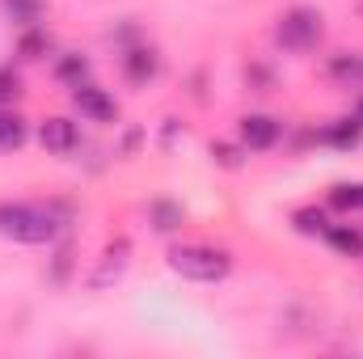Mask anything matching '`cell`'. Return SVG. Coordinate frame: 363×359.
Returning <instances> with one entry per match:
<instances>
[{
    "label": "cell",
    "instance_id": "obj_1",
    "mask_svg": "<svg viewBox=\"0 0 363 359\" xmlns=\"http://www.w3.org/2000/svg\"><path fill=\"white\" fill-rule=\"evenodd\" d=\"M64 228L60 207H38V203H4L0 207V233L26 245H43Z\"/></svg>",
    "mask_w": 363,
    "mask_h": 359
},
{
    "label": "cell",
    "instance_id": "obj_2",
    "mask_svg": "<svg viewBox=\"0 0 363 359\" xmlns=\"http://www.w3.org/2000/svg\"><path fill=\"white\" fill-rule=\"evenodd\" d=\"M169 267L178 270L182 279H194V283H220L233 270V258L216 245H174Z\"/></svg>",
    "mask_w": 363,
    "mask_h": 359
},
{
    "label": "cell",
    "instance_id": "obj_3",
    "mask_svg": "<svg viewBox=\"0 0 363 359\" xmlns=\"http://www.w3.org/2000/svg\"><path fill=\"white\" fill-rule=\"evenodd\" d=\"M274 38H279V47H287V51H313L317 38H321V13H313V9H291V13H283V21L274 26Z\"/></svg>",
    "mask_w": 363,
    "mask_h": 359
},
{
    "label": "cell",
    "instance_id": "obj_4",
    "mask_svg": "<svg viewBox=\"0 0 363 359\" xmlns=\"http://www.w3.org/2000/svg\"><path fill=\"white\" fill-rule=\"evenodd\" d=\"M72 101H77V110H81V114H89L93 123H110V118L118 114L114 97H106L97 85H77V89H72Z\"/></svg>",
    "mask_w": 363,
    "mask_h": 359
},
{
    "label": "cell",
    "instance_id": "obj_5",
    "mask_svg": "<svg viewBox=\"0 0 363 359\" xmlns=\"http://www.w3.org/2000/svg\"><path fill=\"white\" fill-rule=\"evenodd\" d=\"M127 258H131V245L118 237L114 245H106V254H101V263H97V270H93L89 287H110L118 275H123V267H127Z\"/></svg>",
    "mask_w": 363,
    "mask_h": 359
},
{
    "label": "cell",
    "instance_id": "obj_6",
    "mask_svg": "<svg viewBox=\"0 0 363 359\" xmlns=\"http://www.w3.org/2000/svg\"><path fill=\"white\" fill-rule=\"evenodd\" d=\"M38 140L47 153H72L77 148V123L72 118H47L38 127Z\"/></svg>",
    "mask_w": 363,
    "mask_h": 359
},
{
    "label": "cell",
    "instance_id": "obj_7",
    "mask_svg": "<svg viewBox=\"0 0 363 359\" xmlns=\"http://www.w3.org/2000/svg\"><path fill=\"white\" fill-rule=\"evenodd\" d=\"M241 140H245V148H271L279 140V123L267 118V114H250L241 123Z\"/></svg>",
    "mask_w": 363,
    "mask_h": 359
},
{
    "label": "cell",
    "instance_id": "obj_8",
    "mask_svg": "<svg viewBox=\"0 0 363 359\" xmlns=\"http://www.w3.org/2000/svg\"><path fill=\"white\" fill-rule=\"evenodd\" d=\"M21 144H26V118L0 110V148L9 153V148H21Z\"/></svg>",
    "mask_w": 363,
    "mask_h": 359
},
{
    "label": "cell",
    "instance_id": "obj_9",
    "mask_svg": "<svg viewBox=\"0 0 363 359\" xmlns=\"http://www.w3.org/2000/svg\"><path fill=\"white\" fill-rule=\"evenodd\" d=\"M321 237H325L338 254H359V250H363V237L355 233V228H338V224H330Z\"/></svg>",
    "mask_w": 363,
    "mask_h": 359
},
{
    "label": "cell",
    "instance_id": "obj_10",
    "mask_svg": "<svg viewBox=\"0 0 363 359\" xmlns=\"http://www.w3.org/2000/svg\"><path fill=\"white\" fill-rule=\"evenodd\" d=\"M55 77H60V81H68V85L77 89V85H85V77H89V64H85L81 55H68V60H60V64H55Z\"/></svg>",
    "mask_w": 363,
    "mask_h": 359
},
{
    "label": "cell",
    "instance_id": "obj_11",
    "mask_svg": "<svg viewBox=\"0 0 363 359\" xmlns=\"http://www.w3.org/2000/svg\"><path fill=\"white\" fill-rule=\"evenodd\" d=\"M152 72H157V55L152 51H131L127 55V77L131 81H148Z\"/></svg>",
    "mask_w": 363,
    "mask_h": 359
},
{
    "label": "cell",
    "instance_id": "obj_12",
    "mask_svg": "<svg viewBox=\"0 0 363 359\" xmlns=\"http://www.w3.org/2000/svg\"><path fill=\"white\" fill-rule=\"evenodd\" d=\"M4 9H9L13 21H26V26L43 17V0H4Z\"/></svg>",
    "mask_w": 363,
    "mask_h": 359
},
{
    "label": "cell",
    "instance_id": "obj_13",
    "mask_svg": "<svg viewBox=\"0 0 363 359\" xmlns=\"http://www.w3.org/2000/svg\"><path fill=\"white\" fill-rule=\"evenodd\" d=\"M330 72H334L338 81H359L363 77V55H338V60L330 64Z\"/></svg>",
    "mask_w": 363,
    "mask_h": 359
},
{
    "label": "cell",
    "instance_id": "obj_14",
    "mask_svg": "<svg viewBox=\"0 0 363 359\" xmlns=\"http://www.w3.org/2000/svg\"><path fill=\"white\" fill-rule=\"evenodd\" d=\"M330 203L334 207H342V211H351V207H363V186L355 182V186H334V194H330Z\"/></svg>",
    "mask_w": 363,
    "mask_h": 359
},
{
    "label": "cell",
    "instance_id": "obj_15",
    "mask_svg": "<svg viewBox=\"0 0 363 359\" xmlns=\"http://www.w3.org/2000/svg\"><path fill=\"white\" fill-rule=\"evenodd\" d=\"M359 118H355V123H351V118H342V123H338V127H330V136H325V140H330V144H338V148H351V144H355V140H359Z\"/></svg>",
    "mask_w": 363,
    "mask_h": 359
},
{
    "label": "cell",
    "instance_id": "obj_16",
    "mask_svg": "<svg viewBox=\"0 0 363 359\" xmlns=\"http://www.w3.org/2000/svg\"><path fill=\"white\" fill-rule=\"evenodd\" d=\"M296 228H300V233H325L330 224H325L321 211H296Z\"/></svg>",
    "mask_w": 363,
    "mask_h": 359
},
{
    "label": "cell",
    "instance_id": "obj_17",
    "mask_svg": "<svg viewBox=\"0 0 363 359\" xmlns=\"http://www.w3.org/2000/svg\"><path fill=\"white\" fill-rule=\"evenodd\" d=\"M152 216H157V228H165V233L182 224V211H178V207H169V203H157V207H152Z\"/></svg>",
    "mask_w": 363,
    "mask_h": 359
},
{
    "label": "cell",
    "instance_id": "obj_18",
    "mask_svg": "<svg viewBox=\"0 0 363 359\" xmlns=\"http://www.w3.org/2000/svg\"><path fill=\"white\" fill-rule=\"evenodd\" d=\"M17 93H21V81H17L9 68H0V106H4V101H17Z\"/></svg>",
    "mask_w": 363,
    "mask_h": 359
},
{
    "label": "cell",
    "instance_id": "obj_19",
    "mask_svg": "<svg viewBox=\"0 0 363 359\" xmlns=\"http://www.w3.org/2000/svg\"><path fill=\"white\" fill-rule=\"evenodd\" d=\"M43 51H47V38H43V34H26V38H21V55H26V60H38Z\"/></svg>",
    "mask_w": 363,
    "mask_h": 359
},
{
    "label": "cell",
    "instance_id": "obj_20",
    "mask_svg": "<svg viewBox=\"0 0 363 359\" xmlns=\"http://www.w3.org/2000/svg\"><path fill=\"white\" fill-rule=\"evenodd\" d=\"M211 157H216L220 165H237V161H241V157H237V148H228V144H216V148H211Z\"/></svg>",
    "mask_w": 363,
    "mask_h": 359
},
{
    "label": "cell",
    "instance_id": "obj_21",
    "mask_svg": "<svg viewBox=\"0 0 363 359\" xmlns=\"http://www.w3.org/2000/svg\"><path fill=\"white\" fill-rule=\"evenodd\" d=\"M355 118H359V123H363V97H359V106H355Z\"/></svg>",
    "mask_w": 363,
    "mask_h": 359
}]
</instances>
